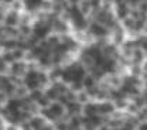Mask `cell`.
Masks as SVG:
<instances>
[{"mask_svg":"<svg viewBox=\"0 0 147 130\" xmlns=\"http://www.w3.org/2000/svg\"><path fill=\"white\" fill-rule=\"evenodd\" d=\"M18 23V16L17 13H9L6 17H4V24L7 26V27H14L16 24Z\"/></svg>","mask_w":147,"mask_h":130,"instance_id":"9","label":"cell"},{"mask_svg":"<svg viewBox=\"0 0 147 130\" xmlns=\"http://www.w3.org/2000/svg\"><path fill=\"white\" fill-rule=\"evenodd\" d=\"M48 108H50V110L53 112V115L55 116V119H57V120H58V119H61V117L65 115V106H64L62 103H59L58 100L51 102V105H50Z\"/></svg>","mask_w":147,"mask_h":130,"instance_id":"6","label":"cell"},{"mask_svg":"<svg viewBox=\"0 0 147 130\" xmlns=\"http://www.w3.org/2000/svg\"><path fill=\"white\" fill-rule=\"evenodd\" d=\"M109 130H120V129H109Z\"/></svg>","mask_w":147,"mask_h":130,"instance_id":"29","label":"cell"},{"mask_svg":"<svg viewBox=\"0 0 147 130\" xmlns=\"http://www.w3.org/2000/svg\"><path fill=\"white\" fill-rule=\"evenodd\" d=\"M123 24L127 28H133L134 27V19L133 17H126V19H123Z\"/></svg>","mask_w":147,"mask_h":130,"instance_id":"19","label":"cell"},{"mask_svg":"<svg viewBox=\"0 0 147 130\" xmlns=\"http://www.w3.org/2000/svg\"><path fill=\"white\" fill-rule=\"evenodd\" d=\"M44 95L51 100V102H55V100H58V96H59V93L57 92V89H55L54 86L51 85L50 88H47L45 91H44Z\"/></svg>","mask_w":147,"mask_h":130,"instance_id":"11","label":"cell"},{"mask_svg":"<svg viewBox=\"0 0 147 130\" xmlns=\"http://www.w3.org/2000/svg\"><path fill=\"white\" fill-rule=\"evenodd\" d=\"M10 72H11V76H21V75H24L27 72V64L23 62V61H14V62H11Z\"/></svg>","mask_w":147,"mask_h":130,"instance_id":"3","label":"cell"},{"mask_svg":"<svg viewBox=\"0 0 147 130\" xmlns=\"http://www.w3.org/2000/svg\"><path fill=\"white\" fill-rule=\"evenodd\" d=\"M36 103L38 105V108H40V109H42V108H48V106L51 105V100H50V99H48L45 95H42V96L37 100Z\"/></svg>","mask_w":147,"mask_h":130,"instance_id":"16","label":"cell"},{"mask_svg":"<svg viewBox=\"0 0 147 130\" xmlns=\"http://www.w3.org/2000/svg\"><path fill=\"white\" fill-rule=\"evenodd\" d=\"M142 69H143V72H146L147 74V61L144 62V65H143V68H142Z\"/></svg>","mask_w":147,"mask_h":130,"instance_id":"26","label":"cell"},{"mask_svg":"<svg viewBox=\"0 0 147 130\" xmlns=\"http://www.w3.org/2000/svg\"><path fill=\"white\" fill-rule=\"evenodd\" d=\"M50 31H51V24H47V23H44V21H38L36 26H34V30H33L36 38L48 37Z\"/></svg>","mask_w":147,"mask_h":130,"instance_id":"1","label":"cell"},{"mask_svg":"<svg viewBox=\"0 0 147 130\" xmlns=\"http://www.w3.org/2000/svg\"><path fill=\"white\" fill-rule=\"evenodd\" d=\"M3 47L7 51H13V50H16L18 47V41H16V40H7V41L3 42Z\"/></svg>","mask_w":147,"mask_h":130,"instance_id":"15","label":"cell"},{"mask_svg":"<svg viewBox=\"0 0 147 130\" xmlns=\"http://www.w3.org/2000/svg\"><path fill=\"white\" fill-rule=\"evenodd\" d=\"M6 69H7V62L3 58H0V72H4Z\"/></svg>","mask_w":147,"mask_h":130,"instance_id":"22","label":"cell"},{"mask_svg":"<svg viewBox=\"0 0 147 130\" xmlns=\"http://www.w3.org/2000/svg\"><path fill=\"white\" fill-rule=\"evenodd\" d=\"M89 33L96 36V37H105L108 34V30H106V27L103 24H99V23L95 21V23H92L89 26Z\"/></svg>","mask_w":147,"mask_h":130,"instance_id":"5","label":"cell"},{"mask_svg":"<svg viewBox=\"0 0 147 130\" xmlns=\"http://www.w3.org/2000/svg\"><path fill=\"white\" fill-rule=\"evenodd\" d=\"M117 4H120V3H126V0H115Z\"/></svg>","mask_w":147,"mask_h":130,"instance_id":"27","label":"cell"},{"mask_svg":"<svg viewBox=\"0 0 147 130\" xmlns=\"http://www.w3.org/2000/svg\"><path fill=\"white\" fill-rule=\"evenodd\" d=\"M131 55H133V62H134V64L139 65V64L143 62V53H142L140 50H133Z\"/></svg>","mask_w":147,"mask_h":130,"instance_id":"17","label":"cell"},{"mask_svg":"<svg viewBox=\"0 0 147 130\" xmlns=\"http://www.w3.org/2000/svg\"><path fill=\"white\" fill-rule=\"evenodd\" d=\"M3 1H4V3H7V4H10V3H13L14 0H3Z\"/></svg>","mask_w":147,"mask_h":130,"instance_id":"28","label":"cell"},{"mask_svg":"<svg viewBox=\"0 0 147 130\" xmlns=\"http://www.w3.org/2000/svg\"><path fill=\"white\" fill-rule=\"evenodd\" d=\"M53 86H54L55 89H57V92L59 93V95H64V93H67V91L69 89L68 88V85L67 84H64L62 81H55V82H53Z\"/></svg>","mask_w":147,"mask_h":130,"instance_id":"13","label":"cell"},{"mask_svg":"<svg viewBox=\"0 0 147 130\" xmlns=\"http://www.w3.org/2000/svg\"><path fill=\"white\" fill-rule=\"evenodd\" d=\"M129 13H130V10H129V7L126 6V3H120V4H117L116 16H117L119 19H126V17L129 16Z\"/></svg>","mask_w":147,"mask_h":130,"instance_id":"8","label":"cell"},{"mask_svg":"<svg viewBox=\"0 0 147 130\" xmlns=\"http://www.w3.org/2000/svg\"><path fill=\"white\" fill-rule=\"evenodd\" d=\"M82 85H84V89H88V88H92L96 85V79L92 76L91 74H86L82 79Z\"/></svg>","mask_w":147,"mask_h":130,"instance_id":"12","label":"cell"},{"mask_svg":"<svg viewBox=\"0 0 147 130\" xmlns=\"http://www.w3.org/2000/svg\"><path fill=\"white\" fill-rule=\"evenodd\" d=\"M76 102H78V103H81L82 106H84V105H86L88 102H91V98L88 96V93L85 92V89H82V91L76 92Z\"/></svg>","mask_w":147,"mask_h":130,"instance_id":"10","label":"cell"},{"mask_svg":"<svg viewBox=\"0 0 147 130\" xmlns=\"http://www.w3.org/2000/svg\"><path fill=\"white\" fill-rule=\"evenodd\" d=\"M7 64H11V62H14V55H13V53L11 51H6L4 54H3V57H1Z\"/></svg>","mask_w":147,"mask_h":130,"instance_id":"18","label":"cell"},{"mask_svg":"<svg viewBox=\"0 0 147 130\" xmlns=\"http://www.w3.org/2000/svg\"><path fill=\"white\" fill-rule=\"evenodd\" d=\"M136 130H147V120H143V122H140V123L137 125Z\"/></svg>","mask_w":147,"mask_h":130,"instance_id":"21","label":"cell"},{"mask_svg":"<svg viewBox=\"0 0 147 130\" xmlns=\"http://www.w3.org/2000/svg\"><path fill=\"white\" fill-rule=\"evenodd\" d=\"M45 123H47V120L41 115H33L28 120V126L31 130H41Z\"/></svg>","mask_w":147,"mask_h":130,"instance_id":"4","label":"cell"},{"mask_svg":"<svg viewBox=\"0 0 147 130\" xmlns=\"http://www.w3.org/2000/svg\"><path fill=\"white\" fill-rule=\"evenodd\" d=\"M41 130H55V129H54V125H51V123H48V122H47V123L42 126V129Z\"/></svg>","mask_w":147,"mask_h":130,"instance_id":"23","label":"cell"},{"mask_svg":"<svg viewBox=\"0 0 147 130\" xmlns=\"http://www.w3.org/2000/svg\"><path fill=\"white\" fill-rule=\"evenodd\" d=\"M4 17H6V16H4V13H3V10L0 9V21H1V20H4Z\"/></svg>","mask_w":147,"mask_h":130,"instance_id":"25","label":"cell"},{"mask_svg":"<svg viewBox=\"0 0 147 130\" xmlns=\"http://www.w3.org/2000/svg\"><path fill=\"white\" fill-rule=\"evenodd\" d=\"M139 45L142 47V50L147 54V38H140L139 40Z\"/></svg>","mask_w":147,"mask_h":130,"instance_id":"20","label":"cell"},{"mask_svg":"<svg viewBox=\"0 0 147 130\" xmlns=\"http://www.w3.org/2000/svg\"><path fill=\"white\" fill-rule=\"evenodd\" d=\"M115 109V105L112 100H102V102H98V115L100 116H110Z\"/></svg>","mask_w":147,"mask_h":130,"instance_id":"2","label":"cell"},{"mask_svg":"<svg viewBox=\"0 0 147 130\" xmlns=\"http://www.w3.org/2000/svg\"><path fill=\"white\" fill-rule=\"evenodd\" d=\"M42 1H44V0H24L23 4H24V7H26L27 10L33 11V10H37V9L41 7Z\"/></svg>","mask_w":147,"mask_h":130,"instance_id":"7","label":"cell"},{"mask_svg":"<svg viewBox=\"0 0 147 130\" xmlns=\"http://www.w3.org/2000/svg\"><path fill=\"white\" fill-rule=\"evenodd\" d=\"M127 1L131 4V6H137V4L140 3V0H127Z\"/></svg>","mask_w":147,"mask_h":130,"instance_id":"24","label":"cell"},{"mask_svg":"<svg viewBox=\"0 0 147 130\" xmlns=\"http://www.w3.org/2000/svg\"><path fill=\"white\" fill-rule=\"evenodd\" d=\"M51 28H54L57 31H61V33H64V31H67V24L62 21V20H58L55 19L53 21V26H51Z\"/></svg>","mask_w":147,"mask_h":130,"instance_id":"14","label":"cell"}]
</instances>
